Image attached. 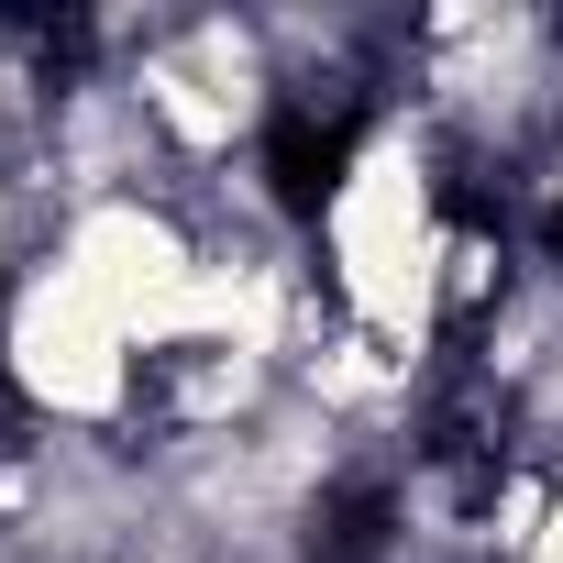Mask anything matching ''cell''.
I'll use <instances>...</instances> for the list:
<instances>
[{
	"label": "cell",
	"instance_id": "6da1fadb",
	"mask_svg": "<svg viewBox=\"0 0 563 563\" xmlns=\"http://www.w3.org/2000/svg\"><path fill=\"white\" fill-rule=\"evenodd\" d=\"M442 243H453V166L409 100H387L310 199L321 299L376 332L409 376H442Z\"/></svg>",
	"mask_w": 563,
	"mask_h": 563
},
{
	"label": "cell",
	"instance_id": "7a4b0ae2",
	"mask_svg": "<svg viewBox=\"0 0 563 563\" xmlns=\"http://www.w3.org/2000/svg\"><path fill=\"white\" fill-rule=\"evenodd\" d=\"M144 343L78 288L67 265H23L12 288H0V398H12L34 431L56 442H122V453H155L144 442Z\"/></svg>",
	"mask_w": 563,
	"mask_h": 563
},
{
	"label": "cell",
	"instance_id": "3957f363",
	"mask_svg": "<svg viewBox=\"0 0 563 563\" xmlns=\"http://www.w3.org/2000/svg\"><path fill=\"white\" fill-rule=\"evenodd\" d=\"M45 254V221H34V199H23V177L0 166V288H12V276Z\"/></svg>",
	"mask_w": 563,
	"mask_h": 563
}]
</instances>
